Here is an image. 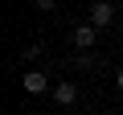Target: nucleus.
<instances>
[{
    "instance_id": "20e7f679",
    "label": "nucleus",
    "mask_w": 123,
    "mask_h": 115,
    "mask_svg": "<svg viewBox=\"0 0 123 115\" xmlns=\"http://www.w3.org/2000/svg\"><path fill=\"white\" fill-rule=\"evenodd\" d=\"M53 99H57L62 107H74V103H78V86H74V82H57V86H53Z\"/></svg>"
},
{
    "instance_id": "7ed1b4c3",
    "label": "nucleus",
    "mask_w": 123,
    "mask_h": 115,
    "mask_svg": "<svg viewBox=\"0 0 123 115\" xmlns=\"http://www.w3.org/2000/svg\"><path fill=\"white\" fill-rule=\"evenodd\" d=\"M25 90H29V95H45V90H49V74H41V70H25Z\"/></svg>"
},
{
    "instance_id": "0eeeda50",
    "label": "nucleus",
    "mask_w": 123,
    "mask_h": 115,
    "mask_svg": "<svg viewBox=\"0 0 123 115\" xmlns=\"http://www.w3.org/2000/svg\"><path fill=\"white\" fill-rule=\"evenodd\" d=\"M115 86H119V90H123V70H119V74H115Z\"/></svg>"
},
{
    "instance_id": "f03ea898",
    "label": "nucleus",
    "mask_w": 123,
    "mask_h": 115,
    "mask_svg": "<svg viewBox=\"0 0 123 115\" xmlns=\"http://www.w3.org/2000/svg\"><path fill=\"white\" fill-rule=\"evenodd\" d=\"M94 41H98V29H94L90 21L74 29V45H78V49H94Z\"/></svg>"
},
{
    "instance_id": "f257e3e1",
    "label": "nucleus",
    "mask_w": 123,
    "mask_h": 115,
    "mask_svg": "<svg viewBox=\"0 0 123 115\" xmlns=\"http://www.w3.org/2000/svg\"><path fill=\"white\" fill-rule=\"evenodd\" d=\"M111 21H115V4H111V0L90 4V25H94V29H103V25H111Z\"/></svg>"
},
{
    "instance_id": "423d86ee",
    "label": "nucleus",
    "mask_w": 123,
    "mask_h": 115,
    "mask_svg": "<svg viewBox=\"0 0 123 115\" xmlns=\"http://www.w3.org/2000/svg\"><path fill=\"white\" fill-rule=\"evenodd\" d=\"M37 8H41V13H53V8H57V0H37Z\"/></svg>"
},
{
    "instance_id": "39448f33",
    "label": "nucleus",
    "mask_w": 123,
    "mask_h": 115,
    "mask_svg": "<svg viewBox=\"0 0 123 115\" xmlns=\"http://www.w3.org/2000/svg\"><path fill=\"white\" fill-rule=\"evenodd\" d=\"M37 53H41V45H29V49H21V62H33Z\"/></svg>"
}]
</instances>
